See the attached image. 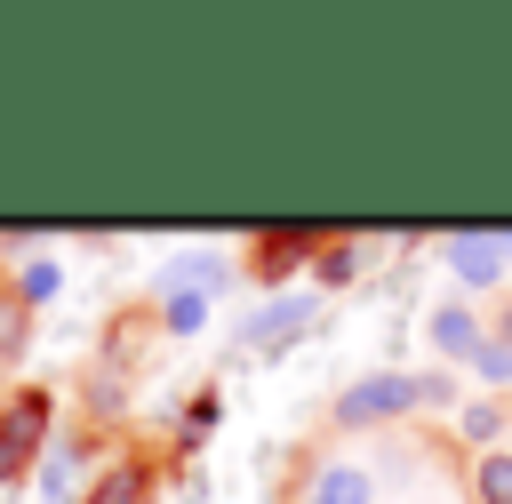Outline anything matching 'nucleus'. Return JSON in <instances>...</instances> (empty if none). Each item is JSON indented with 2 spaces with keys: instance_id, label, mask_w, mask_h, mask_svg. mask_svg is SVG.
<instances>
[{
  "instance_id": "nucleus-11",
  "label": "nucleus",
  "mask_w": 512,
  "mask_h": 504,
  "mask_svg": "<svg viewBox=\"0 0 512 504\" xmlns=\"http://www.w3.org/2000/svg\"><path fill=\"white\" fill-rule=\"evenodd\" d=\"M24 328H32V304H24L16 288H0V360L24 352Z\"/></svg>"
},
{
  "instance_id": "nucleus-12",
  "label": "nucleus",
  "mask_w": 512,
  "mask_h": 504,
  "mask_svg": "<svg viewBox=\"0 0 512 504\" xmlns=\"http://www.w3.org/2000/svg\"><path fill=\"white\" fill-rule=\"evenodd\" d=\"M160 328H168V336H200V328H208V296H168V304H160Z\"/></svg>"
},
{
  "instance_id": "nucleus-14",
  "label": "nucleus",
  "mask_w": 512,
  "mask_h": 504,
  "mask_svg": "<svg viewBox=\"0 0 512 504\" xmlns=\"http://www.w3.org/2000/svg\"><path fill=\"white\" fill-rule=\"evenodd\" d=\"M496 432H504V408H496V400H472V408H464V440L480 448V440H496Z\"/></svg>"
},
{
  "instance_id": "nucleus-8",
  "label": "nucleus",
  "mask_w": 512,
  "mask_h": 504,
  "mask_svg": "<svg viewBox=\"0 0 512 504\" xmlns=\"http://www.w3.org/2000/svg\"><path fill=\"white\" fill-rule=\"evenodd\" d=\"M216 280H224V256H176V264L160 272L168 296H200V288H216Z\"/></svg>"
},
{
  "instance_id": "nucleus-4",
  "label": "nucleus",
  "mask_w": 512,
  "mask_h": 504,
  "mask_svg": "<svg viewBox=\"0 0 512 504\" xmlns=\"http://www.w3.org/2000/svg\"><path fill=\"white\" fill-rule=\"evenodd\" d=\"M296 504H376V472L336 456V464H312V480L296 488Z\"/></svg>"
},
{
  "instance_id": "nucleus-5",
  "label": "nucleus",
  "mask_w": 512,
  "mask_h": 504,
  "mask_svg": "<svg viewBox=\"0 0 512 504\" xmlns=\"http://www.w3.org/2000/svg\"><path fill=\"white\" fill-rule=\"evenodd\" d=\"M304 320H312V296H272V304H256V312H248L240 344H256V352H264V344H288Z\"/></svg>"
},
{
  "instance_id": "nucleus-16",
  "label": "nucleus",
  "mask_w": 512,
  "mask_h": 504,
  "mask_svg": "<svg viewBox=\"0 0 512 504\" xmlns=\"http://www.w3.org/2000/svg\"><path fill=\"white\" fill-rule=\"evenodd\" d=\"M320 272H328V280H352V272H360V248H328Z\"/></svg>"
},
{
  "instance_id": "nucleus-9",
  "label": "nucleus",
  "mask_w": 512,
  "mask_h": 504,
  "mask_svg": "<svg viewBox=\"0 0 512 504\" xmlns=\"http://www.w3.org/2000/svg\"><path fill=\"white\" fill-rule=\"evenodd\" d=\"M56 280H64V272H56V256H32V264H16V280H8V288H16L24 304H48V296H56Z\"/></svg>"
},
{
  "instance_id": "nucleus-13",
  "label": "nucleus",
  "mask_w": 512,
  "mask_h": 504,
  "mask_svg": "<svg viewBox=\"0 0 512 504\" xmlns=\"http://www.w3.org/2000/svg\"><path fill=\"white\" fill-rule=\"evenodd\" d=\"M40 488H48V504H72V488H80V448H56L48 472H40Z\"/></svg>"
},
{
  "instance_id": "nucleus-17",
  "label": "nucleus",
  "mask_w": 512,
  "mask_h": 504,
  "mask_svg": "<svg viewBox=\"0 0 512 504\" xmlns=\"http://www.w3.org/2000/svg\"><path fill=\"white\" fill-rule=\"evenodd\" d=\"M496 344H512V312H504V320H496Z\"/></svg>"
},
{
  "instance_id": "nucleus-1",
  "label": "nucleus",
  "mask_w": 512,
  "mask_h": 504,
  "mask_svg": "<svg viewBox=\"0 0 512 504\" xmlns=\"http://www.w3.org/2000/svg\"><path fill=\"white\" fill-rule=\"evenodd\" d=\"M424 400H448V376H400V368H376V376H360V384H344L336 392V424H392V416H408V408H424Z\"/></svg>"
},
{
  "instance_id": "nucleus-15",
  "label": "nucleus",
  "mask_w": 512,
  "mask_h": 504,
  "mask_svg": "<svg viewBox=\"0 0 512 504\" xmlns=\"http://www.w3.org/2000/svg\"><path fill=\"white\" fill-rule=\"evenodd\" d=\"M472 368H480V376H488V384H504V376H512V344H496V336H488V344H480V360H472Z\"/></svg>"
},
{
  "instance_id": "nucleus-10",
  "label": "nucleus",
  "mask_w": 512,
  "mask_h": 504,
  "mask_svg": "<svg viewBox=\"0 0 512 504\" xmlns=\"http://www.w3.org/2000/svg\"><path fill=\"white\" fill-rule=\"evenodd\" d=\"M472 496L480 504H512V456H480L472 464Z\"/></svg>"
},
{
  "instance_id": "nucleus-3",
  "label": "nucleus",
  "mask_w": 512,
  "mask_h": 504,
  "mask_svg": "<svg viewBox=\"0 0 512 504\" xmlns=\"http://www.w3.org/2000/svg\"><path fill=\"white\" fill-rule=\"evenodd\" d=\"M40 432H48V400H40V392H16V400L0 408V480L32 464V448H40Z\"/></svg>"
},
{
  "instance_id": "nucleus-7",
  "label": "nucleus",
  "mask_w": 512,
  "mask_h": 504,
  "mask_svg": "<svg viewBox=\"0 0 512 504\" xmlns=\"http://www.w3.org/2000/svg\"><path fill=\"white\" fill-rule=\"evenodd\" d=\"M144 496H152V472H144L136 456H120V464L96 472V488H88L80 504H144Z\"/></svg>"
},
{
  "instance_id": "nucleus-2",
  "label": "nucleus",
  "mask_w": 512,
  "mask_h": 504,
  "mask_svg": "<svg viewBox=\"0 0 512 504\" xmlns=\"http://www.w3.org/2000/svg\"><path fill=\"white\" fill-rule=\"evenodd\" d=\"M448 272L464 288H496L512 272V232H448Z\"/></svg>"
},
{
  "instance_id": "nucleus-6",
  "label": "nucleus",
  "mask_w": 512,
  "mask_h": 504,
  "mask_svg": "<svg viewBox=\"0 0 512 504\" xmlns=\"http://www.w3.org/2000/svg\"><path fill=\"white\" fill-rule=\"evenodd\" d=\"M432 344H440L448 360H480V344H488V328L472 320V304H440V312H432Z\"/></svg>"
}]
</instances>
